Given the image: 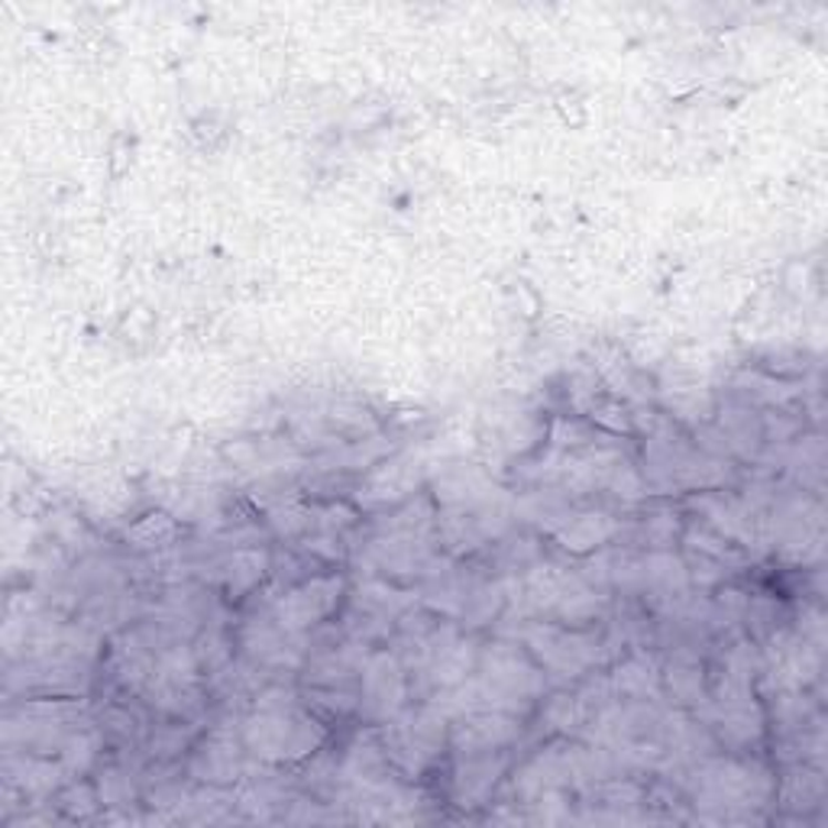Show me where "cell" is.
<instances>
[{
    "instance_id": "1",
    "label": "cell",
    "mask_w": 828,
    "mask_h": 828,
    "mask_svg": "<svg viewBox=\"0 0 828 828\" xmlns=\"http://www.w3.org/2000/svg\"><path fill=\"white\" fill-rule=\"evenodd\" d=\"M334 583V580H331ZM331 583H311L304 585V589H298L289 602H282V625H289V628H304V625H314L321 615H327L331 612V605L334 602H318V595L327 589Z\"/></svg>"
}]
</instances>
